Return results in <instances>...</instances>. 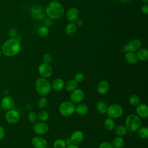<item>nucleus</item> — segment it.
<instances>
[{"label":"nucleus","instance_id":"obj_9","mask_svg":"<svg viewBox=\"0 0 148 148\" xmlns=\"http://www.w3.org/2000/svg\"><path fill=\"white\" fill-rule=\"evenodd\" d=\"M5 119L9 124H16L20 119V114L18 111L16 109H12L6 111L5 114Z\"/></svg>","mask_w":148,"mask_h":148},{"label":"nucleus","instance_id":"obj_2","mask_svg":"<svg viewBox=\"0 0 148 148\" xmlns=\"http://www.w3.org/2000/svg\"><path fill=\"white\" fill-rule=\"evenodd\" d=\"M46 14L52 20H57L62 17L64 14V9L61 3L57 1L49 3L45 8Z\"/></svg>","mask_w":148,"mask_h":148},{"label":"nucleus","instance_id":"obj_40","mask_svg":"<svg viewBox=\"0 0 148 148\" xmlns=\"http://www.w3.org/2000/svg\"><path fill=\"white\" fill-rule=\"evenodd\" d=\"M141 12L146 15L148 14V5L147 4H145L142 6Z\"/></svg>","mask_w":148,"mask_h":148},{"label":"nucleus","instance_id":"obj_45","mask_svg":"<svg viewBox=\"0 0 148 148\" xmlns=\"http://www.w3.org/2000/svg\"><path fill=\"white\" fill-rule=\"evenodd\" d=\"M130 1H131V0H120V1L121 2H127Z\"/></svg>","mask_w":148,"mask_h":148},{"label":"nucleus","instance_id":"obj_46","mask_svg":"<svg viewBox=\"0 0 148 148\" xmlns=\"http://www.w3.org/2000/svg\"><path fill=\"white\" fill-rule=\"evenodd\" d=\"M143 2L145 4H147V2H148V0H143Z\"/></svg>","mask_w":148,"mask_h":148},{"label":"nucleus","instance_id":"obj_32","mask_svg":"<svg viewBox=\"0 0 148 148\" xmlns=\"http://www.w3.org/2000/svg\"><path fill=\"white\" fill-rule=\"evenodd\" d=\"M37 117L41 121L45 122L49 119V114L47 111L44 110H41L38 112V113L37 114Z\"/></svg>","mask_w":148,"mask_h":148},{"label":"nucleus","instance_id":"obj_25","mask_svg":"<svg viewBox=\"0 0 148 148\" xmlns=\"http://www.w3.org/2000/svg\"><path fill=\"white\" fill-rule=\"evenodd\" d=\"M76 31L77 27L74 23L70 22L65 28V32L68 35H73L76 32Z\"/></svg>","mask_w":148,"mask_h":148},{"label":"nucleus","instance_id":"obj_43","mask_svg":"<svg viewBox=\"0 0 148 148\" xmlns=\"http://www.w3.org/2000/svg\"><path fill=\"white\" fill-rule=\"evenodd\" d=\"M66 148H79V147L77 145H75L72 143H70V144L67 145Z\"/></svg>","mask_w":148,"mask_h":148},{"label":"nucleus","instance_id":"obj_24","mask_svg":"<svg viewBox=\"0 0 148 148\" xmlns=\"http://www.w3.org/2000/svg\"><path fill=\"white\" fill-rule=\"evenodd\" d=\"M77 83L74 79H70L67 80L64 84L65 89L69 92H71L77 88Z\"/></svg>","mask_w":148,"mask_h":148},{"label":"nucleus","instance_id":"obj_18","mask_svg":"<svg viewBox=\"0 0 148 148\" xmlns=\"http://www.w3.org/2000/svg\"><path fill=\"white\" fill-rule=\"evenodd\" d=\"M109 90V84L106 80L100 81L97 86V92L100 95L106 94Z\"/></svg>","mask_w":148,"mask_h":148},{"label":"nucleus","instance_id":"obj_39","mask_svg":"<svg viewBox=\"0 0 148 148\" xmlns=\"http://www.w3.org/2000/svg\"><path fill=\"white\" fill-rule=\"evenodd\" d=\"M44 24L45 26H51L53 24V20L49 17L44 18Z\"/></svg>","mask_w":148,"mask_h":148},{"label":"nucleus","instance_id":"obj_1","mask_svg":"<svg viewBox=\"0 0 148 148\" xmlns=\"http://www.w3.org/2000/svg\"><path fill=\"white\" fill-rule=\"evenodd\" d=\"M20 50V42L15 38H11L5 40L1 47L2 54L6 57L14 56L18 54Z\"/></svg>","mask_w":148,"mask_h":148},{"label":"nucleus","instance_id":"obj_12","mask_svg":"<svg viewBox=\"0 0 148 148\" xmlns=\"http://www.w3.org/2000/svg\"><path fill=\"white\" fill-rule=\"evenodd\" d=\"M49 130L47 124L43 121L35 122L33 125L34 132L38 135H43L46 134Z\"/></svg>","mask_w":148,"mask_h":148},{"label":"nucleus","instance_id":"obj_48","mask_svg":"<svg viewBox=\"0 0 148 148\" xmlns=\"http://www.w3.org/2000/svg\"><path fill=\"white\" fill-rule=\"evenodd\" d=\"M1 110H2V109H1V105H0V113L1 112Z\"/></svg>","mask_w":148,"mask_h":148},{"label":"nucleus","instance_id":"obj_42","mask_svg":"<svg viewBox=\"0 0 148 148\" xmlns=\"http://www.w3.org/2000/svg\"><path fill=\"white\" fill-rule=\"evenodd\" d=\"M74 23H75V25H76V26L77 27H80L83 24V21L82 20H80V19H79V18L77 20H76Z\"/></svg>","mask_w":148,"mask_h":148},{"label":"nucleus","instance_id":"obj_33","mask_svg":"<svg viewBox=\"0 0 148 148\" xmlns=\"http://www.w3.org/2000/svg\"><path fill=\"white\" fill-rule=\"evenodd\" d=\"M37 32H38V34L40 37H45L49 34V28H47V27H46L45 25H43V26L40 27L38 29Z\"/></svg>","mask_w":148,"mask_h":148},{"label":"nucleus","instance_id":"obj_5","mask_svg":"<svg viewBox=\"0 0 148 148\" xmlns=\"http://www.w3.org/2000/svg\"><path fill=\"white\" fill-rule=\"evenodd\" d=\"M58 110L62 116L69 117L75 112V105L71 101H65L60 104Z\"/></svg>","mask_w":148,"mask_h":148},{"label":"nucleus","instance_id":"obj_36","mask_svg":"<svg viewBox=\"0 0 148 148\" xmlns=\"http://www.w3.org/2000/svg\"><path fill=\"white\" fill-rule=\"evenodd\" d=\"M77 83H80L83 82L84 79V75L82 73H77L74 76L73 79Z\"/></svg>","mask_w":148,"mask_h":148},{"label":"nucleus","instance_id":"obj_20","mask_svg":"<svg viewBox=\"0 0 148 148\" xmlns=\"http://www.w3.org/2000/svg\"><path fill=\"white\" fill-rule=\"evenodd\" d=\"M124 59L126 62L131 65H134L138 61L136 54L134 52H127L124 56Z\"/></svg>","mask_w":148,"mask_h":148},{"label":"nucleus","instance_id":"obj_23","mask_svg":"<svg viewBox=\"0 0 148 148\" xmlns=\"http://www.w3.org/2000/svg\"><path fill=\"white\" fill-rule=\"evenodd\" d=\"M107 109V104L103 101H99L96 103V109L97 112L101 114H104L106 113Z\"/></svg>","mask_w":148,"mask_h":148},{"label":"nucleus","instance_id":"obj_49","mask_svg":"<svg viewBox=\"0 0 148 148\" xmlns=\"http://www.w3.org/2000/svg\"><path fill=\"white\" fill-rule=\"evenodd\" d=\"M0 43H1V40H0Z\"/></svg>","mask_w":148,"mask_h":148},{"label":"nucleus","instance_id":"obj_14","mask_svg":"<svg viewBox=\"0 0 148 148\" xmlns=\"http://www.w3.org/2000/svg\"><path fill=\"white\" fill-rule=\"evenodd\" d=\"M69 140L71 143L75 145H79L82 143L84 140V134L81 131H75L71 134Z\"/></svg>","mask_w":148,"mask_h":148},{"label":"nucleus","instance_id":"obj_47","mask_svg":"<svg viewBox=\"0 0 148 148\" xmlns=\"http://www.w3.org/2000/svg\"><path fill=\"white\" fill-rule=\"evenodd\" d=\"M2 55V51L0 50V58L1 57Z\"/></svg>","mask_w":148,"mask_h":148},{"label":"nucleus","instance_id":"obj_41","mask_svg":"<svg viewBox=\"0 0 148 148\" xmlns=\"http://www.w3.org/2000/svg\"><path fill=\"white\" fill-rule=\"evenodd\" d=\"M5 136V130L3 127L0 125V140H2Z\"/></svg>","mask_w":148,"mask_h":148},{"label":"nucleus","instance_id":"obj_13","mask_svg":"<svg viewBox=\"0 0 148 148\" xmlns=\"http://www.w3.org/2000/svg\"><path fill=\"white\" fill-rule=\"evenodd\" d=\"M0 105L2 110L8 111L13 109L14 105V101L12 97L6 95L2 98L0 102Z\"/></svg>","mask_w":148,"mask_h":148},{"label":"nucleus","instance_id":"obj_26","mask_svg":"<svg viewBox=\"0 0 148 148\" xmlns=\"http://www.w3.org/2000/svg\"><path fill=\"white\" fill-rule=\"evenodd\" d=\"M112 145L113 148H122L124 145V139L122 136H117L113 139Z\"/></svg>","mask_w":148,"mask_h":148},{"label":"nucleus","instance_id":"obj_11","mask_svg":"<svg viewBox=\"0 0 148 148\" xmlns=\"http://www.w3.org/2000/svg\"><path fill=\"white\" fill-rule=\"evenodd\" d=\"M70 101L74 104L81 103L84 98V92L80 88H76L71 92L69 95Z\"/></svg>","mask_w":148,"mask_h":148},{"label":"nucleus","instance_id":"obj_34","mask_svg":"<svg viewBox=\"0 0 148 148\" xmlns=\"http://www.w3.org/2000/svg\"><path fill=\"white\" fill-rule=\"evenodd\" d=\"M47 104V99L45 96H42L40 97L37 102V105L39 108L40 109H44Z\"/></svg>","mask_w":148,"mask_h":148},{"label":"nucleus","instance_id":"obj_3","mask_svg":"<svg viewBox=\"0 0 148 148\" xmlns=\"http://www.w3.org/2000/svg\"><path fill=\"white\" fill-rule=\"evenodd\" d=\"M142 121L139 117L135 114L127 116L125 120V127L127 131L134 132L141 127Z\"/></svg>","mask_w":148,"mask_h":148},{"label":"nucleus","instance_id":"obj_29","mask_svg":"<svg viewBox=\"0 0 148 148\" xmlns=\"http://www.w3.org/2000/svg\"><path fill=\"white\" fill-rule=\"evenodd\" d=\"M138 136L143 139H147L148 138V128L146 126L140 127L137 131Z\"/></svg>","mask_w":148,"mask_h":148},{"label":"nucleus","instance_id":"obj_44","mask_svg":"<svg viewBox=\"0 0 148 148\" xmlns=\"http://www.w3.org/2000/svg\"><path fill=\"white\" fill-rule=\"evenodd\" d=\"M16 38L19 42H20V41L21 40V39H22V38H21V36L20 35H18Z\"/></svg>","mask_w":148,"mask_h":148},{"label":"nucleus","instance_id":"obj_10","mask_svg":"<svg viewBox=\"0 0 148 148\" xmlns=\"http://www.w3.org/2000/svg\"><path fill=\"white\" fill-rule=\"evenodd\" d=\"M38 71L41 77L44 78H49L51 76L53 73V68L49 64L41 63L38 68Z\"/></svg>","mask_w":148,"mask_h":148},{"label":"nucleus","instance_id":"obj_16","mask_svg":"<svg viewBox=\"0 0 148 148\" xmlns=\"http://www.w3.org/2000/svg\"><path fill=\"white\" fill-rule=\"evenodd\" d=\"M136 114L140 118L146 119L148 117V106L145 103H139L136 108Z\"/></svg>","mask_w":148,"mask_h":148},{"label":"nucleus","instance_id":"obj_19","mask_svg":"<svg viewBox=\"0 0 148 148\" xmlns=\"http://www.w3.org/2000/svg\"><path fill=\"white\" fill-rule=\"evenodd\" d=\"M65 82L61 78H57L53 80L51 86V89L55 91H60L64 88Z\"/></svg>","mask_w":148,"mask_h":148},{"label":"nucleus","instance_id":"obj_4","mask_svg":"<svg viewBox=\"0 0 148 148\" xmlns=\"http://www.w3.org/2000/svg\"><path fill=\"white\" fill-rule=\"evenodd\" d=\"M35 88L39 95L45 96L49 94L51 90V83L47 79L40 77L36 80Z\"/></svg>","mask_w":148,"mask_h":148},{"label":"nucleus","instance_id":"obj_27","mask_svg":"<svg viewBox=\"0 0 148 148\" xmlns=\"http://www.w3.org/2000/svg\"><path fill=\"white\" fill-rule=\"evenodd\" d=\"M114 134L118 136H123L127 133V130L123 125H118L114 128Z\"/></svg>","mask_w":148,"mask_h":148},{"label":"nucleus","instance_id":"obj_37","mask_svg":"<svg viewBox=\"0 0 148 148\" xmlns=\"http://www.w3.org/2000/svg\"><path fill=\"white\" fill-rule=\"evenodd\" d=\"M42 59H43V61L44 63L50 64V63H51V62L52 61L53 57H52V56L50 53H45L43 56Z\"/></svg>","mask_w":148,"mask_h":148},{"label":"nucleus","instance_id":"obj_17","mask_svg":"<svg viewBox=\"0 0 148 148\" xmlns=\"http://www.w3.org/2000/svg\"><path fill=\"white\" fill-rule=\"evenodd\" d=\"M79 12L76 8H71L66 13V17L69 22L74 23L79 18Z\"/></svg>","mask_w":148,"mask_h":148},{"label":"nucleus","instance_id":"obj_22","mask_svg":"<svg viewBox=\"0 0 148 148\" xmlns=\"http://www.w3.org/2000/svg\"><path fill=\"white\" fill-rule=\"evenodd\" d=\"M136 54L138 60L140 61H146L148 59V50L146 48L139 49Z\"/></svg>","mask_w":148,"mask_h":148},{"label":"nucleus","instance_id":"obj_28","mask_svg":"<svg viewBox=\"0 0 148 148\" xmlns=\"http://www.w3.org/2000/svg\"><path fill=\"white\" fill-rule=\"evenodd\" d=\"M104 127L108 131H112L115 127V123L113 119L108 117L104 121Z\"/></svg>","mask_w":148,"mask_h":148},{"label":"nucleus","instance_id":"obj_8","mask_svg":"<svg viewBox=\"0 0 148 148\" xmlns=\"http://www.w3.org/2000/svg\"><path fill=\"white\" fill-rule=\"evenodd\" d=\"M142 45V43L140 40L135 39L129 42L127 44L123 45L121 47V50L124 53L135 52L140 49Z\"/></svg>","mask_w":148,"mask_h":148},{"label":"nucleus","instance_id":"obj_30","mask_svg":"<svg viewBox=\"0 0 148 148\" xmlns=\"http://www.w3.org/2000/svg\"><path fill=\"white\" fill-rule=\"evenodd\" d=\"M128 101L130 104L134 106H136L140 103V100L139 97L136 94L131 95L128 98Z\"/></svg>","mask_w":148,"mask_h":148},{"label":"nucleus","instance_id":"obj_15","mask_svg":"<svg viewBox=\"0 0 148 148\" xmlns=\"http://www.w3.org/2000/svg\"><path fill=\"white\" fill-rule=\"evenodd\" d=\"M31 144L34 148H46L47 142L46 140L41 136H34L31 139Z\"/></svg>","mask_w":148,"mask_h":148},{"label":"nucleus","instance_id":"obj_31","mask_svg":"<svg viewBox=\"0 0 148 148\" xmlns=\"http://www.w3.org/2000/svg\"><path fill=\"white\" fill-rule=\"evenodd\" d=\"M53 146L54 148H66L67 143L65 140L62 139H58L54 141Z\"/></svg>","mask_w":148,"mask_h":148},{"label":"nucleus","instance_id":"obj_6","mask_svg":"<svg viewBox=\"0 0 148 148\" xmlns=\"http://www.w3.org/2000/svg\"><path fill=\"white\" fill-rule=\"evenodd\" d=\"M30 16L31 18L36 21L44 20L46 17L45 9L39 5H34L30 9Z\"/></svg>","mask_w":148,"mask_h":148},{"label":"nucleus","instance_id":"obj_7","mask_svg":"<svg viewBox=\"0 0 148 148\" xmlns=\"http://www.w3.org/2000/svg\"><path fill=\"white\" fill-rule=\"evenodd\" d=\"M124 110L122 106L118 103H113L108 106L106 113L108 117L113 119H118L123 114Z\"/></svg>","mask_w":148,"mask_h":148},{"label":"nucleus","instance_id":"obj_38","mask_svg":"<svg viewBox=\"0 0 148 148\" xmlns=\"http://www.w3.org/2000/svg\"><path fill=\"white\" fill-rule=\"evenodd\" d=\"M98 148H113L112 144L108 142H103L98 146Z\"/></svg>","mask_w":148,"mask_h":148},{"label":"nucleus","instance_id":"obj_21","mask_svg":"<svg viewBox=\"0 0 148 148\" xmlns=\"http://www.w3.org/2000/svg\"><path fill=\"white\" fill-rule=\"evenodd\" d=\"M88 112V107L84 103H79L75 106V112L79 115L84 116L87 114Z\"/></svg>","mask_w":148,"mask_h":148},{"label":"nucleus","instance_id":"obj_35","mask_svg":"<svg viewBox=\"0 0 148 148\" xmlns=\"http://www.w3.org/2000/svg\"><path fill=\"white\" fill-rule=\"evenodd\" d=\"M27 118H28V121L31 123L34 124L36 121V120H37L38 117H37L36 113L34 111H31V112H29V113L28 114Z\"/></svg>","mask_w":148,"mask_h":148}]
</instances>
